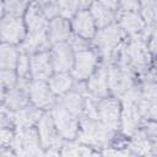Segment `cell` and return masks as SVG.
<instances>
[{"label": "cell", "instance_id": "15", "mask_svg": "<svg viewBox=\"0 0 157 157\" xmlns=\"http://www.w3.org/2000/svg\"><path fill=\"white\" fill-rule=\"evenodd\" d=\"M29 97L37 108H49L54 104V93L40 80H36L29 85Z\"/></svg>", "mask_w": 157, "mask_h": 157}, {"label": "cell", "instance_id": "2", "mask_svg": "<svg viewBox=\"0 0 157 157\" xmlns=\"http://www.w3.org/2000/svg\"><path fill=\"white\" fill-rule=\"evenodd\" d=\"M113 130L105 126L98 119L82 117L80 129L76 134L80 142L92 146H104L112 139Z\"/></svg>", "mask_w": 157, "mask_h": 157}, {"label": "cell", "instance_id": "34", "mask_svg": "<svg viewBox=\"0 0 157 157\" xmlns=\"http://www.w3.org/2000/svg\"><path fill=\"white\" fill-rule=\"evenodd\" d=\"M69 38H70V39H69V44H70V47L72 48V50L80 52V50L88 49V43H87L82 37H78V36H70Z\"/></svg>", "mask_w": 157, "mask_h": 157}, {"label": "cell", "instance_id": "36", "mask_svg": "<svg viewBox=\"0 0 157 157\" xmlns=\"http://www.w3.org/2000/svg\"><path fill=\"white\" fill-rule=\"evenodd\" d=\"M123 11H137L140 4L139 0H118Z\"/></svg>", "mask_w": 157, "mask_h": 157}, {"label": "cell", "instance_id": "20", "mask_svg": "<svg viewBox=\"0 0 157 157\" xmlns=\"http://www.w3.org/2000/svg\"><path fill=\"white\" fill-rule=\"evenodd\" d=\"M49 45V40L47 37L45 31H37L29 32L26 39L22 43L23 53H34V52H43Z\"/></svg>", "mask_w": 157, "mask_h": 157}, {"label": "cell", "instance_id": "7", "mask_svg": "<svg viewBox=\"0 0 157 157\" xmlns=\"http://www.w3.org/2000/svg\"><path fill=\"white\" fill-rule=\"evenodd\" d=\"M97 107L98 120L112 130H115L120 120V105L114 98H102L99 99Z\"/></svg>", "mask_w": 157, "mask_h": 157}, {"label": "cell", "instance_id": "29", "mask_svg": "<svg viewBox=\"0 0 157 157\" xmlns=\"http://www.w3.org/2000/svg\"><path fill=\"white\" fill-rule=\"evenodd\" d=\"M94 152L86 146H81L77 144H65L63 146L61 155L64 156H88L93 155Z\"/></svg>", "mask_w": 157, "mask_h": 157}, {"label": "cell", "instance_id": "4", "mask_svg": "<svg viewBox=\"0 0 157 157\" xmlns=\"http://www.w3.org/2000/svg\"><path fill=\"white\" fill-rule=\"evenodd\" d=\"M38 136L40 146L48 148V155H58L61 146V139L55 129L52 114H44L38 120Z\"/></svg>", "mask_w": 157, "mask_h": 157}, {"label": "cell", "instance_id": "19", "mask_svg": "<svg viewBox=\"0 0 157 157\" xmlns=\"http://www.w3.org/2000/svg\"><path fill=\"white\" fill-rule=\"evenodd\" d=\"M40 117L42 113L38 108L25 105L13 113V123L18 128H29L33 124L38 123Z\"/></svg>", "mask_w": 157, "mask_h": 157}, {"label": "cell", "instance_id": "11", "mask_svg": "<svg viewBox=\"0 0 157 157\" xmlns=\"http://www.w3.org/2000/svg\"><path fill=\"white\" fill-rule=\"evenodd\" d=\"M108 93V78H107V67L101 66L93 75L88 77L86 85V94H88L94 101L104 98Z\"/></svg>", "mask_w": 157, "mask_h": 157}, {"label": "cell", "instance_id": "37", "mask_svg": "<svg viewBox=\"0 0 157 157\" xmlns=\"http://www.w3.org/2000/svg\"><path fill=\"white\" fill-rule=\"evenodd\" d=\"M103 155H118V156H125V155H129L128 151H120V150H105L103 151Z\"/></svg>", "mask_w": 157, "mask_h": 157}, {"label": "cell", "instance_id": "39", "mask_svg": "<svg viewBox=\"0 0 157 157\" xmlns=\"http://www.w3.org/2000/svg\"><path fill=\"white\" fill-rule=\"evenodd\" d=\"M92 1H93V0H78V4L82 5V6H87V5H90Z\"/></svg>", "mask_w": 157, "mask_h": 157}, {"label": "cell", "instance_id": "9", "mask_svg": "<svg viewBox=\"0 0 157 157\" xmlns=\"http://www.w3.org/2000/svg\"><path fill=\"white\" fill-rule=\"evenodd\" d=\"M74 58H75L74 50L69 43H65V42L55 43L50 54L53 70H55L56 72L69 71L70 69H72Z\"/></svg>", "mask_w": 157, "mask_h": 157}, {"label": "cell", "instance_id": "3", "mask_svg": "<svg viewBox=\"0 0 157 157\" xmlns=\"http://www.w3.org/2000/svg\"><path fill=\"white\" fill-rule=\"evenodd\" d=\"M13 148L21 156H39L42 155L40 141L37 130L29 128H18L17 134L12 140Z\"/></svg>", "mask_w": 157, "mask_h": 157}, {"label": "cell", "instance_id": "18", "mask_svg": "<svg viewBox=\"0 0 157 157\" xmlns=\"http://www.w3.org/2000/svg\"><path fill=\"white\" fill-rule=\"evenodd\" d=\"M70 37V27L66 20L54 17L48 25V40L49 43H60Z\"/></svg>", "mask_w": 157, "mask_h": 157}, {"label": "cell", "instance_id": "21", "mask_svg": "<svg viewBox=\"0 0 157 157\" xmlns=\"http://www.w3.org/2000/svg\"><path fill=\"white\" fill-rule=\"evenodd\" d=\"M26 23L28 26L29 32H37V31H45L47 29V27H48L47 17L37 2H34L29 6V9L26 13Z\"/></svg>", "mask_w": 157, "mask_h": 157}, {"label": "cell", "instance_id": "12", "mask_svg": "<svg viewBox=\"0 0 157 157\" xmlns=\"http://www.w3.org/2000/svg\"><path fill=\"white\" fill-rule=\"evenodd\" d=\"M29 97V85L27 78H20L18 82L13 86V88L6 94L5 97V104L7 108L17 110L28 103Z\"/></svg>", "mask_w": 157, "mask_h": 157}, {"label": "cell", "instance_id": "6", "mask_svg": "<svg viewBox=\"0 0 157 157\" xmlns=\"http://www.w3.org/2000/svg\"><path fill=\"white\" fill-rule=\"evenodd\" d=\"M52 118L58 134L65 139H74L78 131L77 117L66 110L60 103L56 104L52 110Z\"/></svg>", "mask_w": 157, "mask_h": 157}, {"label": "cell", "instance_id": "23", "mask_svg": "<svg viewBox=\"0 0 157 157\" xmlns=\"http://www.w3.org/2000/svg\"><path fill=\"white\" fill-rule=\"evenodd\" d=\"M91 15L98 28H103L114 21V11L99 1H93L91 5Z\"/></svg>", "mask_w": 157, "mask_h": 157}, {"label": "cell", "instance_id": "24", "mask_svg": "<svg viewBox=\"0 0 157 157\" xmlns=\"http://www.w3.org/2000/svg\"><path fill=\"white\" fill-rule=\"evenodd\" d=\"M132 141L130 144V150L136 155H153L155 153V142L151 141L144 130L135 131Z\"/></svg>", "mask_w": 157, "mask_h": 157}, {"label": "cell", "instance_id": "5", "mask_svg": "<svg viewBox=\"0 0 157 157\" xmlns=\"http://www.w3.org/2000/svg\"><path fill=\"white\" fill-rule=\"evenodd\" d=\"M134 71L123 64H115L114 66L107 69L108 90H110L115 96H121L125 91L134 86Z\"/></svg>", "mask_w": 157, "mask_h": 157}, {"label": "cell", "instance_id": "40", "mask_svg": "<svg viewBox=\"0 0 157 157\" xmlns=\"http://www.w3.org/2000/svg\"><path fill=\"white\" fill-rule=\"evenodd\" d=\"M2 11H4V7H2V0H0V17L2 15Z\"/></svg>", "mask_w": 157, "mask_h": 157}, {"label": "cell", "instance_id": "25", "mask_svg": "<svg viewBox=\"0 0 157 157\" xmlns=\"http://www.w3.org/2000/svg\"><path fill=\"white\" fill-rule=\"evenodd\" d=\"M74 86L72 77L66 72H56L49 77V88L54 94H64Z\"/></svg>", "mask_w": 157, "mask_h": 157}, {"label": "cell", "instance_id": "26", "mask_svg": "<svg viewBox=\"0 0 157 157\" xmlns=\"http://www.w3.org/2000/svg\"><path fill=\"white\" fill-rule=\"evenodd\" d=\"M17 63V52L10 44L0 45V69L12 70Z\"/></svg>", "mask_w": 157, "mask_h": 157}, {"label": "cell", "instance_id": "28", "mask_svg": "<svg viewBox=\"0 0 157 157\" xmlns=\"http://www.w3.org/2000/svg\"><path fill=\"white\" fill-rule=\"evenodd\" d=\"M28 0H5V10L9 16L20 17L26 7H27Z\"/></svg>", "mask_w": 157, "mask_h": 157}, {"label": "cell", "instance_id": "27", "mask_svg": "<svg viewBox=\"0 0 157 157\" xmlns=\"http://www.w3.org/2000/svg\"><path fill=\"white\" fill-rule=\"evenodd\" d=\"M16 85V75L12 70H2L0 71V101L5 99L6 94L13 88Z\"/></svg>", "mask_w": 157, "mask_h": 157}, {"label": "cell", "instance_id": "16", "mask_svg": "<svg viewBox=\"0 0 157 157\" xmlns=\"http://www.w3.org/2000/svg\"><path fill=\"white\" fill-rule=\"evenodd\" d=\"M72 28L78 37H82L85 39L92 38L94 36V21L91 12L86 10L78 11L74 17Z\"/></svg>", "mask_w": 157, "mask_h": 157}, {"label": "cell", "instance_id": "32", "mask_svg": "<svg viewBox=\"0 0 157 157\" xmlns=\"http://www.w3.org/2000/svg\"><path fill=\"white\" fill-rule=\"evenodd\" d=\"M18 63H17V71H18V76L20 78H27L28 74H29V59L27 56L26 53L20 54Z\"/></svg>", "mask_w": 157, "mask_h": 157}, {"label": "cell", "instance_id": "22", "mask_svg": "<svg viewBox=\"0 0 157 157\" xmlns=\"http://www.w3.org/2000/svg\"><path fill=\"white\" fill-rule=\"evenodd\" d=\"M60 104L71 114H74L75 117H78V115H82L83 113L85 97L81 92L72 90L63 96V98L60 99Z\"/></svg>", "mask_w": 157, "mask_h": 157}, {"label": "cell", "instance_id": "1", "mask_svg": "<svg viewBox=\"0 0 157 157\" xmlns=\"http://www.w3.org/2000/svg\"><path fill=\"white\" fill-rule=\"evenodd\" d=\"M123 32L118 25H108L98 31L94 37V43L98 47L103 59L108 63H117L119 58Z\"/></svg>", "mask_w": 157, "mask_h": 157}, {"label": "cell", "instance_id": "35", "mask_svg": "<svg viewBox=\"0 0 157 157\" xmlns=\"http://www.w3.org/2000/svg\"><path fill=\"white\" fill-rule=\"evenodd\" d=\"M13 140V134L11 130L6 129V128H1L0 129V148L9 146Z\"/></svg>", "mask_w": 157, "mask_h": 157}, {"label": "cell", "instance_id": "13", "mask_svg": "<svg viewBox=\"0 0 157 157\" xmlns=\"http://www.w3.org/2000/svg\"><path fill=\"white\" fill-rule=\"evenodd\" d=\"M29 71L34 80H47L52 76L53 65L50 54L47 52H39L29 60Z\"/></svg>", "mask_w": 157, "mask_h": 157}, {"label": "cell", "instance_id": "17", "mask_svg": "<svg viewBox=\"0 0 157 157\" xmlns=\"http://www.w3.org/2000/svg\"><path fill=\"white\" fill-rule=\"evenodd\" d=\"M119 21L120 28L131 36L139 34L145 27L142 17L136 11H123L119 15Z\"/></svg>", "mask_w": 157, "mask_h": 157}, {"label": "cell", "instance_id": "38", "mask_svg": "<svg viewBox=\"0 0 157 157\" xmlns=\"http://www.w3.org/2000/svg\"><path fill=\"white\" fill-rule=\"evenodd\" d=\"M97 1H99L101 4L105 5L107 7H109L112 10H114L117 7V4H118V0H97Z\"/></svg>", "mask_w": 157, "mask_h": 157}, {"label": "cell", "instance_id": "10", "mask_svg": "<svg viewBox=\"0 0 157 157\" xmlns=\"http://www.w3.org/2000/svg\"><path fill=\"white\" fill-rule=\"evenodd\" d=\"M0 37L7 43H18L25 37V26L20 17L6 16L0 25Z\"/></svg>", "mask_w": 157, "mask_h": 157}, {"label": "cell", "instance_id": "30", "mask_svg": "<svg viewBox=\"0 0 157 157\" xmlns=\"http://www.w3.org/2000/svg\"><path fill=\"white\" fill-rule=\"evenodd\" d=\"M78 0H58L59 13L64 18L72 17L78 9Z\"/></svg>", "mask_w": 157, "mask_h": 157}, {"label": "cell", "instance_id": "31", "mask_svg": "<svg viewBox=\"0 0 157 157\" xmlns=\"http://www.w3.org/2000/svg\"><path fill=\"white\" fill-rule=\"evenodd\" d=\"M47 18H54L59 13L58 0H39L37 2Z\"/></svg>", "mask_w": 157, "mask_h": 157}, {"label": "cell", "instance_id": "8", "mask_svg": "<svg viewBox=\"0 0 157 157\" xmlns=\"http://www.w3.org/2000/svg\"><path fill=\"white\" fill-rule=\"evenodd\" d=\"M74 67H72V75L76 80L82 81L92 75L94 71L96 64H97V55L91 49H85L76 52V55L74 58Z\"/></svg>", "mask_w": 157, "mask_h": 157}, {"label": "cell", "instance_id": "33", "mask_svg": "<svg viewBox=\"0 0 157 157\" xmlns=\"http://www.w3.org/2000/svg\"><path fill=\"white\" fill-rule=\"evenodd\" d=\"M13 123V114L10 112V108L0 107V129L7 128Z\"/></svg>", "mask_w": 157, "mask_h": 157}, {"label": "cell", "instance_id": "14", "mask_svg": "<svg viewBox=\"0 0 157 157\" xmlns=\"http://www.w3.org/2000/svg\"><path fill=\"white\" fill-rule=\"evenodd\" d=\"M141 114L137 107V103L132 102H123V112H121V129L125 135H132L141 121Z\"/></svg>", "mask_w": 157, "mask_h": 157}]
</instances>
